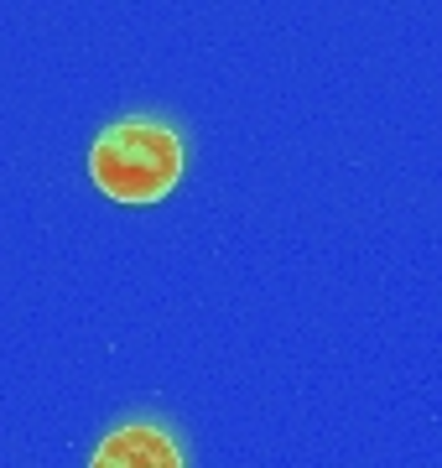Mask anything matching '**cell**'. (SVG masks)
<instances>
[{"instance_id": "7a4b0ae2", "label": "cell", "mask_w": 442, "mask_h": 468, "mask_svg": "<svg viewBox=\"0 0 442 468\" xmlns=\"http://www.w3.org/2000/svg\"><path fill=\"white\" fill-rule=\"evenodd\" d=\"M89 468H183V448L162 421H125L100 437Z\"/></svg>"}, {"instance_id": "6da1fadb", "label": "cell", "mask_w": 442, "mask_h": 468, "mask_svg": "<svg viewBox=\"0 0 442 468\" xmlns=\"http://www.w3.org/2000/svg\"><path fill=\"white\" fill-rule=\"evenodd\" d=\"M89 177L115 203H162L183 177V135L156 115H125L94 135Z\"/></svg>"}]
</instances>
